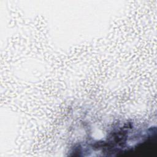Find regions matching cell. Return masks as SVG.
Segmentation results:
<instances>
[{
  "label": "cell",
  "mask_w": 157,
  "mask_h": 157,
  "mask_svg": "<svg viewBox=\"0 0 157 157\" xmlns=\"http://www.w3.org/2000/svg\"><path fill=\"white\" fill-rule=\"evenodd\" d=\"M156 128H137L132 123H124L114 128L102 141L89 145L90 150L114 155L124 152L145 142L155 134Z\"/></svg>",
  "instance_id": "obj_1"
}]
</instances>
